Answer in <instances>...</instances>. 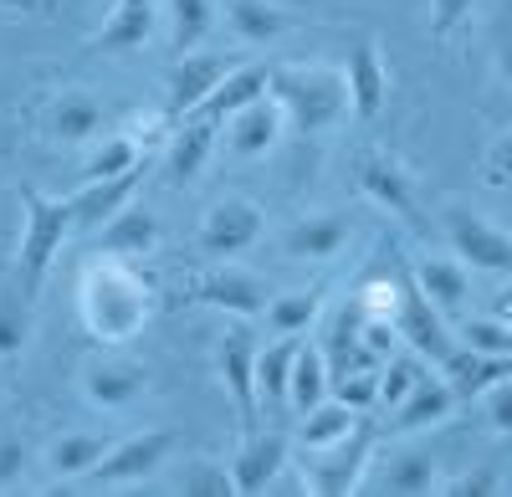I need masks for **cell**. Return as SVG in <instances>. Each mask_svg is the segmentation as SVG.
I'll return each mask as SVG.
<instances>
[{"instance_id": "6da1fadb", "label": "cell", "mask_w": 512, "mask_h": 497, "mask_svg": "<svg viewBox=\"0 0 512 497\" xmlns=\"http://www.w3.org/2000/svg\"><path fill=\"white\" fill-rule=\"evenodd\" d=\"M77 313L98 344L139 339L154 318V277L123 257H98L77 282Z\"/></svg>"}, {"instance_id": "7a4b0ae2", "label": "cell", "mask_w": 512, "mask_h": 497, "mask_svg": "<svg viewBox=\"0 0 512 497\" xmlns=\"http://www.w3.org/2000/svg\"><path fill=\"white\" fill-rule=\"evenodd\" d=\"M267 98L282 108L287 129L297 139H323L354 113L344 67H323V62H282V67H272Z\"/></svg>"}, {"instance_id": "3957f363", "label": "cell", "mask_w": 512, "mask_h": 497, "mask_svg": "<svg viewBox=\"0 0 512 497\" xmlns=\"http://www.w3.org/2000/svg\"><path fill=\"white\" fill-rule=\"evenodd\" d=\"M16 200H21V216H26L21 246H16V282L36 298L41 282H47V272H52V262L62 257V246L77 236V211H72V195L67 200H47L31 185H21Z\"/></svg>"}, {"instance_id": "277c9868", "label": "cell", "mask_w": 512, "mask_h": 497, "mask_svg": "<svg viewBox=\"0 0 512 497\" xmlns=\"http://www.w3.org/2000/svg\"><path fill=\"white\" fill-rule=\"evenodd\" d=\"M374 441H379V426L359 421L344 441H333L323 451H303V492H323V497L364 492V477H369V462H374Z\"/></svg>"}, {"instance_id": "5b68a950", "label": "cell", "mask_w": 512, "mask_h": 497, "mask_svg": "<svg viewBox=\"0 0 512 497\" xmlns=\"http://www.w3.org/2000/svg\"><path fill=\"white\" fill-rule=\"evenodd\" d=\"M262 236H267V211H262L251 195H226V200H216V205L200 216V231H195L200 252H205L210 262H236V257L256 252V246H262Z\"/></svg>"}, {"instance_id": "8992f818", "label": "cell", "mask_w": 512, "mask_h": 497, "mask_svg": "<svg viewBox=\"0 0 512 497\" xmlns=\"http://www.w3.org/2000/svg\"><path fill=\"white\" fill-rule=\"evenodd\" d=\"M349 175H354V190L379 205V211H390L395 221L405 226H420V195H415V175L405 170V159L390 154V149H359L354 164H349Z\"/></svg>"}, {"instance_id": "52a82bcc", "label": "cell", "mask_w": 512, "mask_h": 497, "mask_svg": "<svg viewBox=\"0 0 512 497\" xmlns=\"http://www.w3.org/2000/svg\"><path fill=\"white\" fill-rule=\"evenodd\" d=\"M246 323L251 318L231 323L221 334V344H216V375H221V385H226V395L236 405L241 436H251L256 426H262V395H256V354H262V344H256V334Z\"/></svg>"}, {"instance_id": "ba28073f", "label": "cell", "mask_w": 512, "mask_h": 497, "mask_svg": "<svg viewBox=\"0 0 512 497\" xmlns=\"http://www.w3.org/2000/svg\"><path fill=\"white\" fill-rule=\"evenodd\" d=\"M446 241L451 252L472 267V272H487V277H512V231L477 216L472 205H446Z\"/></svg>"}, {"instance_id": "9c48e42d", "label": "cell", "mask_w": 512, "mask_h": 497, "mask_svg": "<svg viewBox=\"0 0 512 497\" xmlns=\"http://www.w3.org/2000/svg\"><path fill=\"white\" fill-rule=\"evenodd\" d=\"M180 446V431H139V436H123L108 446V457L93 467L88 482L98 487H128V482H149L164 462H169V451Z\"/></svg>"}, {"instance_id": "30bf717a", "label": "cell", "mask_w": 512, "mask_h": 497, "mask_svg": "<svg viewBox=\"0 0 512 497\" xmlns=\"http://www.w3.org/2000/svg\"><path fill=\"white\" fill-rule=\"evenodd\" d=\"M159 26H164V0H113V11L82 41V52H103V57L144 52L159 36Z\"/></svg>"}, {"instance_id": "8fae6325", "label": "cell", "mask_w": 512, "mask_h": 497, "mask_svg": "<svg viewBox=\"0 0 512 497\" xmlns=\"http://www.w3.org/2000/svg\"><path fill=\"white\" fill-rule=\"evenodd\" d=\"M236 62L231 57H221V52H185L180 62H175V72H169V82H164V123L175 129V123H185L210 93L221 88V77L231 72Z\"/></svg>"}, {"instance_id": "7c38bea8", "label": "cell", "mask_w": 512, "mask_h": 497, "mask_svg": "<svg viewBox=\"0 0 512 497\" xmlns=\"http://www.w3.org/2000/svg\"><path fill=\"white\" fill-rule=\"evenodd\" d=\"M185 298L200 303V308H221L231 318H262L267 303H272L267 298V282L256 277V272H246V267H231V262H221L216 272H200L190 282Z\"/></svg>"}, {"instance_id": "4fadbf2b", "label": "cell", "mask_w": 512, "mask_h": 497, "mask_svg": "<svg viewBox=\"0 0 512 497\" xmlns=\"http://www.w3.org/2000/svg\"><path fill=\"white\" fill-rule=\"evenodd\" d=\"M77 390L93 410H134L149 395V369H139L134 359H88L77 375Z\"/></svg>"}, {"instance_id": "5bb4252c", "label": "cell", "mask_w": 512, "mask_h": 497, "mask_svg": "<svg viewBox=\"0 0 512 497\" xmlns=\"http://www.w3.org/2000/svg\"><path fill=\"white\" fill-rule=\"evenodd\" d=\"M349 241H354V221H349L344 211H318V216L292 221V226L277 236V252H282L287 262H333Z\"/></svg>"}, {"instance_id": "9a60e30c", "label": "cell", "mask_w": 512, "mask_h": 497, "mask_svg": "<svg viewBox=\"0 0 512 497\" xmlns=\"http://www.w3.org/2000/svg\"><path fill=\"white\" fill-rule=\"evenodd\" d=\"M287 457H292V436L287 431H262V426H256L251 436H241L236 457H231L236 492H267V487H277L282 472H287Z\"/></svg>"}, {"instance_id": "2e32d148", "label": "cell", "mask_w": 512, "mask_h": 497, "mask_svg": "<svg viewBox=\"0 0 512 497\" xmlns=\"http://www.w3.org/2000/svg\"><path fill=\"white\" fill-rule=\"evenodd\" d=\"M395 323H400V339L420 354V359H446L456 349V334L446 328V313L431 308V298L420 293L415 282H400V308H395Z\"/></svg>"}, {"instance_id": "e0dca14e", "label": "cell", "mask_w": 512, "mask_h": 497, "mask_svg": "<svg viewBox=\"0 0 512 497\" xmlns=\"http://www.w3.org/2000/svg\"><path fill=\"white\" fill-rule=\"evenodd\" d=\"M344 82H349V108H354V118H379L384 98H390V62H384V52H379L374 36H359L354 47H349Z\"/></svg>"}, {"instance_id": "ac0fdd59", "label": "cell", "mask_w": 512, "mask_h": 497, "mask_svg": "<svg viewBox=\"0 0 512 497\" xmlns=\"http://www.w3.org/2000/svg\"><path fill=\"white\" fill-rule=\"evenodd\" d=\"M216 144H221V123H210V118L175 123V134L164 144V180L169 185H195L205 175L210 154H216Z\"/></svg>"}, {"instance_id": "d6986e66", "label": "cell", "mask_w": 512, "mask_h": 497, "mask_svg": "<svg viewBox=\"0 0 512 497\" xmlns=\"http://www.w3.org/2000/svg\"><path fill=\"white\" fill-rule=\"evenodd\" d=\"M282 134H287V118H282V108L272 98H256V103H246L241 113L226 118L231 159H267L282 144Z\"/></svg>"}, {"instance_id": "ffe728a7", "label": "cell", "mask_w": 512, "mask_h": 497, "mask_svg": "<svg viewBox=\"0 0 512 497\" xmlns=\"http://www.w3.org/2000/svg\"><path fill=\"white\" fill-rule=\"evenodd\" d=\"M159 246V216L149 205L128 200L118 216H108L98 226V257H123V262H144Z\"/></svg>"}, {"instance_id": "44dd1931", "label": "cell", "mask_w": 512, "mask_h": 497, "mask_svg": "<svg viewBox=\"0 0 512 497\" xmlns=\"http://www.w3.org/2000/svg\"><path fill=\"white\" fill-rule=\"evenodd\" d=\"M456 405H461V395L451 390V380L441 375V380H431L425 375L395 410H390V431L395 436H415V431H431V426H446L451 416H456Z\"/></svg>"}, {"instance_id": "7402d4cb", "label": "cell", "mask_w": 512, "mask_h": 497, "mask_svg": "<svg viewBox=\"0 0 512 497\" xmlns=\"http://www.w3.org/2000/svg\"><path fill=\"white\" fill-rule=\"evenodd\" d=\"M431 308H441L446 318H461L466 303H472V267H466L456 252L451 257H420L415 262V277H410Z\"/></svg>"}, {"instance_id": "603a6c76", "label": "cell", "mask_w": 512, "mask_h": 497, "mask_svg": "<svg viewBox=\"0 0 512 497\" xmlns=\"http://www.w3.org/2000/svg\"><path fill=\"white\" fill-rule=\"evenodd\" d=\"M108 129V108L93 93H62L47 103V134L57 144H93Z\"/></svg>"}, {"instance_id": "cb8c5ba5", "label": "cell", "mask_w": 512, "mask_h": 497, "mask_svg": "<svg viewBox=\"0 0 512 497\" xmlns=\"http://www.w3.org/2000/svg\"><path fill=\"white\" fill-rule=\"evenodd\" d=\"M108 436L98 431H62L57 441H47V451H41V467H47V477H62V482H88L93 467L108 457Z\"/></svg>"}, {"instance_id": "d4e9b609", "label": "cell", "mask_w": 512, "mask_h": 497, "mask_svg": "<svg viewBox=\"0 0 512 497\" xmlns=\"http://www.w3.org/2000/svg\"><path fill=\"white\" fill-rule=\"evenodd\" d=\"M441 375L451 380V390L461 400H482L497 380H512V354H477V349H451L441 359Z\"/></svg>"}, {"instance_id": "484cf974", "label": "cell", "mask_w": 512, "mask_h": 497, "mask_svg": "<svg viewBox=\"0 0 512 497\" xmlns=\"http://www.w3.org/2000/svg\"><path fill=\"white\" fill-rule=\"evenodd\" d=\"M441 487V467L431 451H395L374 477H364V492H395V497H420Z\"/></svg>"}, {"instance_id": "4316f807", "label": "cell", "mask_w": 512, "mask_h": 497, "mask_svg": "<svg viewBox=\"0 0 512 497\" xmlns=\"http://www.w3.org/2000/svg\"><path fill=\"white\" fill-rule=\"evenodd\" d=\"M221 11H226L231 36L246 41V47H267V41H277L297 26V16L282 11L277 0H221Z\"/></svg>"}, {"instance_id": "83f0119b", "label": "cell", "mask_w": 512, "mask_h": 497, "mask_svg": "<svg viewBox=\"0 0 512 497\" xmlns=\"http://www.w3.org/2000/svg\"><path fill=\"white\" fill-rule=\"evenodd\" d=\"M267 77H272V67H262V62H246V67H231L226 77H221V88L210 93L190 118H210V123H226L231 113H241L246 103H256V98H267Z\"/></svg>"}, {"instance_id": "f1b7e54d", "label": "cell", "mask_w": 512, "mask_h": 497, "mask_svg": "<svg viewBox=\"0 0 512 497\" xmlns=\"http://www.w3.org/2000/svg\"><path fill=\"white\" fill-rule=\"evenodd\" d=\"M144 159H149V139H139L134 129L103 134V139H93L88 159H82V185L113 180V175H128V170H144Z\"/></svg>"}, {"instance_id": "f546056e", "label": "cell", "mask_w": 512, "mask_h": 497, "mask_svg": "<svg viewBox=\"0 0 512 497\" xmlns=\"http://www.w3.org/2000/svg\"><path fill=\"white\" fill-rule=\"evenodd\" d=\"M144 170H128V175H113V180H93L72 195V211H77V231H98L108 216H118L128 200H134Z\"/></svg>"}, {"instance_id": "4dcf8cb0", "label": "cell", "mask_w": 512, "mask_h": 497, "mask_svg": "<svg viewBox=\"0 0 512 497\" xmlns=\"http://www.w3.org/2000/svg\"><path fill=\"white\" fill-rule=\"evenodd\" d=\"M308 334H277L262 354H256V395L272 410H287V385H292V364H297V349H303Z\"/></svg>"}, {"instance_id": "1f68e13d", "label": "cell", "mask_w": 512, "mask_h": 497, "mask_svg": "<svg viewBox=\"0 0 512 497\" xmlns=\"http://www.w3.org/2000/svg\"><path fill=\"white\" fill-rule=\"evenodd\" d=\"M359 421H364V410H354L349 400H333V405L323 400V405H313V410L297 416V446H303V451H323L333 441H344Z\"/></svg>"}, {"instance_id": "d6a6232c", "label": "cell", "mask_w": 512, "mask_h": 497, "mask_svg": "<svg viewBox=\"0 0 512 497\" xmlns=\"http://www.w3.org/2000/svg\"><path fill=\"white\" fill-rule=\"evenodd\" d=\"M164 31L175 52H200L205 36L216 31V0H164Z\"/></svg>"}, {"instance_id": "836d02e7", "label": "cell", "mask_w": 512, "mask_h": 497, "mask_svg": "<svg viewBox=\"0 0 512 497\" xmlns=\"http://www.w3.org/2000/svg\"><path fill=\"white\" fill-rule=\"evenodd\" d=\"M328 390H333L328 359H323L318 344L303 339V349H297V364H292V385H287V410H297V416H303V410H313V405L328 400Z\"/></svg>"}, {"instance_id": "e575fe53", "label": "cell", "mask_w": 512, "mask_h": 497, "mask_svg": "<svg viewBox=\"0 0 512 497\" xmlns=\"http://www.w3.org/2000/svg\"><path fill=\"white\" fill-rule=\"evenodd\" d=\"M262 323L272 328V334H313V328L323 323V287H313V293H282V298H272Z\"/></svg>"}, {"instance_id": "d590c367", "label": "cell", "mask_w": 512, "mask_h": 497, "mask_svg": "<svg viewBox=\"0 0 512 497\" xmlns=\"http://www.w3.org/2000/svg\"><path fill=\"white\" fill-rule=\"evenodd\" d=\"M31 293L21 282L0 287V359H16L31 344Z\"/></svg>"}, {"instance_id": "8d00e7d4", "label": "cell", "mask_w": 512, "mask_h": 497, "mask_svg": "<svg viewBox=\"0 0 512 497\" xmlns=\"http://www.w3.org/2000/svg\"><path fill=\"white\" fill-rule=\"evenodd\" d=\"M451 334L461 349H477V354H512V323H502L497 313L487 318H456Z\"/></svg>"}, {"instance_id": "74e56055", "label": "cell", "mask_w": 512, "mask_h": 497, "mask_svg": "<svg viewBox=\"0 0 512 497\" xmlns=\"http://www.w3.org/2000/svg\"><path fill=\"white\" fill-rule=\"evenodd\" d=\"M175 487H180L185 497H231V492H236V477H231V467H226V462L195 457V462H185V467H180Z\"/></svg>"}, {"instance_id": "f35d334b", "label": "cell", "mask_w": 512, "mask_h": 497, "mask_svg": "<svg viewBox=\"0 0 512 497\" xmlns=\"http://www.w3.org/2000/svg\"><path fill=\"white\" fill-rule=\"evenodd\" d=\"M420 380H425V364H420L415 349L410 354H390V359H384V369H379V405L395 410Z\"/></svg>"}, {"instance_id": "ab89813d", "label": "cell", "mask_w": 512, "mask_h": 497, "mask_svg": "<svg viewBox=\"0 0 512 497\" xmlns=\"http://www.w3.org/2000/svg\"><path fill=\"white\" fill-rule=\"evenodd\" d=\"M379 369L384 364H359V369H349V375H338L333 380V395L349 400L354 410H374L379 405Z\"/></svg>"}, {"instance_id": "60d3db41", "label": "cell", "mask_w": 512, "mask_h": 497, "mask_svg": "<svg viewBox=\"0 0 512 497\" xmlns=\"http://www.w3.org/2000/svg\"><path fill=\"white\" fill-rule=\"evenodd\" d=\"M472 11H477V0H431V41L436 47H446V41L472 21Z\"/></svg>"}, {"instance_id": "b9f144b4", "label": "cell", "mask_w": 512, "mask_h": 497, "mask_svg": "<svg viewBox=\"0 0 512 497\" xmlns=\"http://www.w3.org/2000/svg\"><path fill=\"white\" fill-rule=\"evenodd\" d=\"M482 180L497 185V190H512V129L487 144V154H482Z\"/></svg>"}, {"instance_id": "7bdbcfd3", "label": "cell", "mask_w": 512, "mask_h": 497, "mask_svg": "<svg viewBox=\"0 0 512 497\" xmlns=\"http://www.w3.org/2000/svg\"><path fill=\"white\" fill-rule=\"evenodd\" d=\"M436 492H446V497H487V492H502V477L492 467H477V472H461V477H441Z\"/></svg>"}, {"instance_id": "ee69618b", "label": "cell", "mask_w": 512, "mask_h": 497, "mask_svg": "<svg viewBox=\"0 0 512 497\" xmlns=\"http://www.w3.org/2000/svg\"><path fill=\"white\" fill-rule=\"evenodd\" d=\"M482 410L497 436H512V380H497L487 395H482Z\"/></svg>"}, {"instance_id": "f6af8a7d", "label": "cell", "mask_w": 512, "mask_h": 497, "mask_svg": "<svg viewBox=\"0 0 512 497\" xmlns=\"http://www.w3.org/2000/svg\"><path fill=\"white\" fill-rule=\"evenodd\" d=\"M21 477V441L0 426V487H11Z\"/></svg>"}, {"instance_id": "bcb514c9", "label": "cell", "mask_w": 512, "mask_h": 497, "mask_svg": "<svg viewBox=\"0 0 512 497\" xmlns=\"http://www.w3.org/2000/svg\"><path fill=\"white\" fill-rule=\"evenodd\" d=\"M0 11H16V16H57V0H0Z\"/></svg>"}, {"instance_id": "7dc6e473", "label": "cell", "mask_w": 512, "mask_h": 497, "mask_svg": "<svg viewBox=\"0 0 512 497\" xmlns=\"http://www.w3.org/2000/svg\"><path fill=\"white\" fill-rule=\"evenodd\" d=\"M497 77H502V88L512 93V36H502V47H497Z\"/></svg>"}, {"instance_id": "c3c4849f", "label": "cell", "mask_w": 512, "mask_h": 497, "mask_svg": "<svg viewBox=\"0 0 512 497\" xmlns=\"http://www.w3.org/2000/svg\"><path fill=\"white\" fill-rule=\"evenodd\" d=\"M492 313H497L502 323H512V282H507V287H502V293L492 298Z\"/></svg>"}, {"instance_id": "681fc988", "label": "cell", "mask_w": 512, "mask_h": 497, "mask_svg": "<svg viewBox=\"0 0 512 497\" xmlns=\"http://www.w3.org/2000/svg\"><path fill=\"white\" fill-rule=\"evenodd\" d=\"M507 231H512V226H507Z\"/></svg>"}]
</instances>
